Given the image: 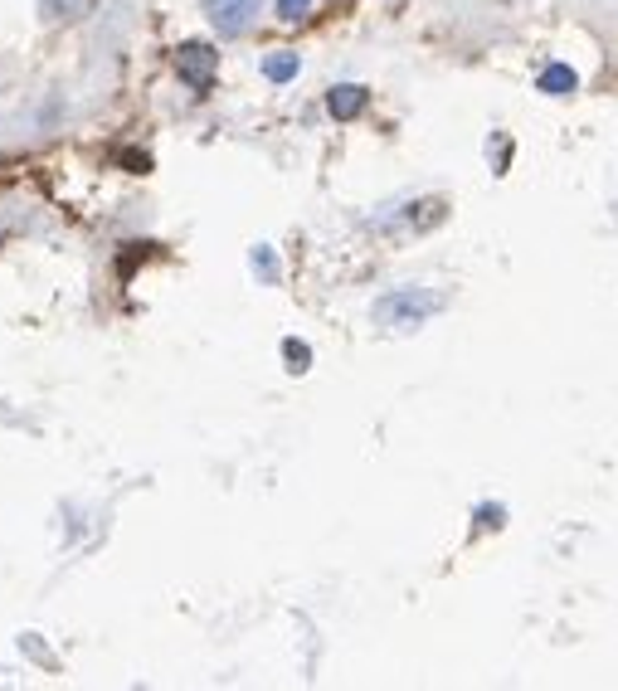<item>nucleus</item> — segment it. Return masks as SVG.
<instances>
[{
	"instance_id": "obj_2",
	"label": "nucleus",
	"mask_w": 618,
	"mask_h": 691,
	"mask_svg": "<svg viewBox=\"0 0 618 691\" xmlns=\"http://www.w3.org/2000/svg\"><path fill=\"white\" fill-rule=\"evenodd\" d=\"M215 69H219V54L210 49V44L190 39V44H181V49H176V73H181L195 93H205V88L215 83Z\"/></svg>"
},
{
	"instance_id": "obj_9",
	"label": "nucleus",
	"mask_w": 618,
	"mask_h": 691,
	"mask_svg": "<svg viewBox=\"0 0 618 691\" xmlns=\"http://www.w3.org/2000/svg\"><path fill=\"white\" fill-rule=\"evenodd\" d=\"M307 10H312V0H278V15L283 20H302Z\"/></svg>"
},
{
	"instance_id": "obj_7",
	"label": "nucleus",
	"mask_w": 618,
	"mask_h": 691,
	"mask_svg": "<svg viewBox=\"0 0 618 691\" xmlns=\"http://www.w3.org/2000/svg\"><path fill=\"white\" fill-rule=\"evenodd\" d=\"M39 10H44L49 20H64V15H73V10H78V0H39Z\"/></svg>"
},
{
	"instance_id": "obj_1",
	"label": "nucleus",
	"mask_w": 618,
	"mask_h": 691,
	"mask_svg": "<svg viewBox=\"0 0 618 691\" xmlns=\"http://www.w3.org/2000/svg\"><path fill=\"white\" fill-rule=\"evenodd\" d=\"M438 292H424V288H404V292H390V297H380L375 302V322L390 331H414L424 317H434L438 312Z\"/></svg>"
},
{
	"instance_id": "obj_8",
	"label": "nucleus",
	"mask_w": 618,
	"mask_h": 691,
	"mask_svg": "<svg viewBox=\"0 0 618 691\" xmlns=\"http://www.w3.org/2000/svg\"><path fill=\"white\" fill-rule=\"evenodd\" d=\"M283 351H288V370H307V361H312V351H307V346H302V341H288V346H283Z\"/></svg>"
},
{
	"instance_id": "obj_6",
	"label": "nucleus",
	"mask_w": 618,
	"mask_h": 691,
	"mask_svg": "<svg viewBox=\"0 0 618 691\" xmlns=\"http://www.w3.org/2000/svg\"><path fill=\"white\" fill-rule=\"evenodd\" d=\"M575 69H565V64H550L546 73H541V93H575Z\"/></svg>"
},
{
	"instance_id": "obj_10",
	"label": "nucleus",
	"mask_w": 618,
	"mask_h": 691,
	"mask_svg": "<svg viewBox=\"0 0 618 691\" xmlns=\"http://www.w3.org/2000/svg\"><path fill=\"white\" fill-rule=\"evenodd\" d=\"M254 268L263 273V278H278V263H273V254H268V249H254Z\"/></svg>"
},
{
	"instance_id": "obj_5",
	"label": "nucleus",
	"mask_w": 618,
	"mask_h": 691,
	"mask_svg": "<svg viewBox=\"0 0 618 691\" xmlns=\"http://www.w3.org/2000/svg\"><path fill=\"white\" fill-rule=\"evenodd\" d=\"M297 54L292 49H273V54H263V78H273V83H288V78H297Z\"/></svg>"
},
{
	"instance_id": "obj_4",
	"label": "nucleus",
	"mask_w": 618,
	"mask_h": 691,
	"mask_svg": "<svg viewBox=\"0 0 618 691\" xmlns=\"http://www.w3.org/2000/svg\"><path fill=\"white\" fill-rule=\"evenodd\" d=\"M327 108L336 122H351V117L365 108V88H356V83H336L327 93Z\"/></svg>"
},
{
	"instance_id": "obj_11",
	"label": "nucleus",
	"mask_w": 618,
	"mask_h": 691,
	"mask_svg": "<svg viewBox=\"0 0 618 691\" xmlns=\"http://www.w3.org/2000/svg\"><path fill=\"white\" fill-rule=\"evenodd\" d=\"M477 521H482V526H497V521H502V507H482L477 511Z\"/></svg>"
},
{
	"instance_id": "obj_3",
	"label": "nucleus",
	"mask_w": 618,
	"mask_h": 691,
	"mask_svg": "<svg viewBox=\"0 0 618 691\" xmlns=\"http://www.w3.org/2000/svg\"><path fill=\"white\" fill-rule=\"evenodd\" d=\"M205 15L224 39H239L258 15V0H205Z\"/></svg>"
}]
</instances>
